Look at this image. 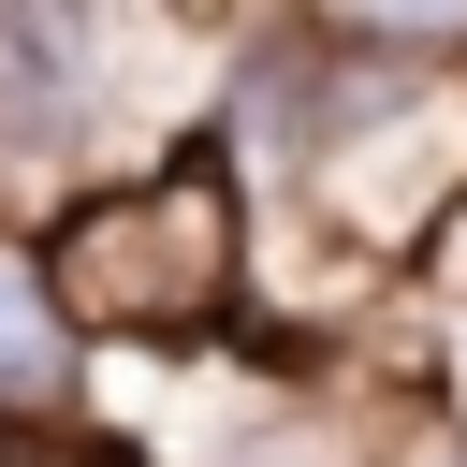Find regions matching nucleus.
Returning <instances> with one entry per match:
<instances>
[{
  "instance_id": "obj_1",
  "label": "nucleus",
  "mask_w": 467,
  "mask_h": 467,
  "mask_svg": "<svg viewBox=\"0 0 467 467\" xmlns=\"http://www.w3.org/2000/svg\"><path fill=\"white\" fill-rule=\"evenodd\" d=\"M234 263L248 248H234L219 161H161L131 190H88L44 234V292H58L73 336H204L234 306Z\"/></svg>"
},
{
  "instance_id": "obj_2",
  "label": "nucleus",
  "mask_w": 467,
  "mask_h": 467,
  "mask_svg": "<svg viewBox=\"0 0 467 467\" xmlns=\"http://www.w3.org/2000/svg\"><path fill=\"white\" fill-rule=\"evenodd\" d=\"M102 15H0V204H44L73 161H88V117H102Z\"/></svg>"
},
{
  "instance_id": "obj_3",
  "label": "nucleus",
  "mask_w": 467,
  "mask_h": 467,
  "mask_svg": "<svg viewBox=\"0 0 467 467\" xmlns=\"http://www.w3.org/2000/svg\"><path fill=\"white\" fill-rule=\"evenodd\" d=\"M58 394H73V321L44 292V248L0 234V423L15 409H58Z\"/></svg>"
},
{
  "instance_id": "obj_4",
  "label": "nucleus",
  "mask_w": 467,
  "mask_h": 467,
  "mask_svg": "<svg viewBox=\"0 0 467 467\" xmlns=\"http://www.w3.org/2000/svg\"><path fill=\"white\" fill-rule=\"evenodd\" d=\"M0 467H131V452H117V438H15Z\"/></svg>"
},
{
  "instance_id": "obj_5",
  "label": "nucleus",
  "mask_w": 467,
  "mask_h": 467,
  "mask_svg": "<svg viewBox=\"0 0 467 467\" xmlns=\"http://www.w3.org/2000/svg\"><path fill=\"white\" fill-rule=\"evenodd\" d=\"M438 277H452V292H467V204H452V219H438Z\"/></svg>"
},
{
  "instance_id": "obj_6",
  "label": "nucleus",
  "mask_w": 467,
  "mask_h": 467,
  "mask_svg": "<svg viewBox=\"0 0 467 467\" xmlns=\"http://www.w3.org/2000/svg\"><path fill=\"white\" fill-rule=\"evenodd\" d=\"M0 452H15V438H0Z\"/></svg>"
}]
</instances>
